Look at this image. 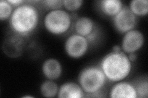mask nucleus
I'll use <instances>...</instances> for the list:
<instances>
[{
  "instance_id": "obj_1",
  "label": "nucleus",
  "mask_w": 148,
  "mask_h": 98,
  "mask_svg": "<svg viewBox=\"0 0 148 98\" xmlns=\"http://www.w3.org/2000/svg\"><path fill=\"white\" fill-rule=\"evenodd\" d=\"M39 22V12L32 4L24 3L16 7L9 18L13 32L20 36H26L33 32Z\"/></svg>"
},
{
  "instance_id": "obj_2",
  "label": "nucleus",
  "mask_w": 148,
  "mask_h": 98,
  "mask_svg": "<svg viewBox=\"0 0 148 98\" xmlns=\"http://www.w3.org/2000/svg\"><path fill=\"white\" fill-rule=\"evenodd\" d=\"M100 68L109 80L118 82L127 78L132 71V62L123 51L112 52L102 59Z\"/></svg>"
},
{
  "instance_id": "obj_3",
  "label": "nucleus",
  "mask_w": 148,
  "mask_h": 98,
  "mask_svg": "<svg viewBox=\"0 0 148 98\" xmlns=\"http://www.w3.org/2000/svg\"><path fill=\"white\" fill-rule=\"evenodd\" d=\"M107 78L101 68L95 66L84 68L78 76V83L83 91L91 95L99 94Z\"/></svg>"
},
{
  "instance_id": "obj_4",
  "label": "nucleus",
  "mask_w": 148,
  "mask_h": 98,
  "mask_svg": "<svg viewBox=\"0 0 148 98\" xmlns=\"http://www.w3.org/2000/svg\"><path fill=\"white\" fill-rule=\"evenodd\" d=\"M72 18L69 14L62 9L51 10L46 14L44 18L45 28L54 35H62L71 28Z\"/></svg>"
},
{
  "instance_id": "obj_5",
  "label": "nucleus",
  "mask_w": 148,
  "mask_h": 98,
  "mask_svg": "<svg viewBox=\"0 0 148 98\" xmlns=\"http://www.w3.org/2000/svg\"><path fill=\"white\" fill-rule=\"evenodd\" d=\"M89 43L86 38L77 33L69 36L65 42L64 49L71 58L77 59L84 56L88 50Z\"/></svg>"
},
{
  "instance_id": "obj_6",
  "label": "nucleus",
  "mask_w": 148,
  "mask_h": 98,
  "mask_svg": "<svg viewBox=\"0 0 148 98\" xmlns=\"http://www.w3.org/2000/svg\"><path fill=\"white\" fill-rule=\"evenodd\" d=\"M115 30L120 33L134 30L137 23L136 16L127 7H123L113 18Z\"/></svg>"
},
{
  "instance_id": "obj_7",
  "label": "nucleus",
  "mask_w": 148,
  "mask_h": 98,
  "mask_svg": "<svg viewBox=\"0 0 148 98\" xmlns=\"http://www.w3.org/2000/svg\"><path fill=\"white\" fill-rule=\"evenodd\" d=\"M144 43L145 37L142 32L132 30L125 33L122 41L121 49L125 53H133L141 49Z\"/></svg>"
},
{
  "instance_id": "obj_8",
  "label": "nucleus",
  "mask_w": 148,
  "mask_h": 98,
  "mask_svg": "<svg viewBox=\"0 0 148 98\" xmlns=\"http://www.w3.org/2000/svg\"><path fill=\"white\" fill-rule=\"evenodd\" d=\"M76 33L86 38L88 41L96 39L97 33L95 24L91 18L88 17H81L77 18L74 25Z\"/></svg>"
},
{
  "instance_id": "obj_9",
  "label": "nucleus",
  "mask_w": 148,
  "mask_h": 98,
  "mask_svg": "<svg viewBox=\"0 0 148 98\" xmlns=\"http://www.w3.org/2000/svg\"><path fill=\"white\" fill-rule=\"evenodd\" d=\"M112 98H136L135 85L130 82L120 81L112 87L110 96Z\"/></svg>"
},
{
  "instance_id": "obj_10",
  "label": "nucleus",
  "mask_w": 148,
  "mask_h": 98,
  "mask_svg": "<svg viewBox=\"0 0 148 98\" xmlns=\"http://www.w3.org/2000/svg\"><path fill=\"white\" fill-rule=\"evenodd\" d=\"M42 72L48 80H56L61 76L62 73V65L55 58L46 59L42 64Z\"/></svg>"
},
{
  "instance_id": "obj_11",
  "label": "nucleus",
  "mask_w": 148,
  "mask_h": 98,
  "mask_svg": "<svg viewBox=\"0 0 148 98\" xmlns=\"http://www.w3.org/2000/svg\"><path fill=\"white\" fill-rule=\"evenodd\" d=\"M22 36L16 34L11 36L4 41L3 50L9 57L16 58L20 56L23 50V41Z\"/></svg>"
},
{
  "instance_id": "obj_12",
  "label": "nucleus",
  "mask_w": 148,
  "mask_h": 98,
  "mask_svg": "<svg viewBox=\"0 0 148 98\" xmlns=\"http://www.w3.org/2000/svg\"><path fill=\"white\" fill-rule=\"evenodd\" d=\"M58 97L59 98H82L84 97V91L79 84L68 82L60 87Z\"/></svg>"
},
{
  "instance_id": "obj_13",
  "label": "nucleus",
  "mask_w": 148,
  "mask_h": 98,
  "mask_svg": "<svg viewBox=\"0 0 148 98\" xmlns=\"http://www.w3.org/2000/svg\"><path fill=\"white\" fill-rule=\"evenodd\" d=\"M99 7L104 15L114 17L123 7L120 0H102L99 3Z\"/></svg>"
},
{
  "instance_id": "obj_14",
  "label": "nucleus",
  "mask_w": 148,
  "mask_h": 98,
  "mask_svg": "<svg viewBox=\"0 0 148 98\" xmlns=\"http://www.w3.org/2000/svg\"><path fill=\"white\" fill-rule=\"evenodd\" d=\"M128 8L136 16H146L148 13V1L132 0L130 3Z\"/></svg>"
},
{
  "instance_id": "obj_15",
  "label": "nucleus",
  "mask_w": 148,
  "mask_h": 98,
  "mask_svg": "<svg viewBox=\"0 0 148 98\" xmlns=\"http://www.w3.org/2000/svg\"><path fill=\"white\" fill-rule=\"evenodd\" d=\"M59 88L54 80H48L43 82L40 86V93L45 97H54L58 95Z\"/></svg>"
},
{
  "instance_id": "obj_16",
  "label": "nucleus",
  "mask_w": 148,
  "mask_h": 98,
  "mask_svg": "<svg viewBox=\"0 0 148 98\" xmlns=\"http://www.w3.org/2000/svg\"><path fill=\"white\" fill-rule=\"evenodd\" d=\"M13 11V6L8 0H1L0 1V20L1 21L10 18Z\"/></svg>"
},
{
  "instance_id": "obj_17",
  "label": "nucleus",
  "mask_w": 148,
  "mask_h": 98,
  "mask_svg": "<svg viewBox=\"0 0 148 98\" xmlns=\"http://www.w3.org/2000/svg\"><path fill=\"white\" fill-rule=\"evenodd\" d=\"M137 93V96L140 98L147 97L148 96V82L147 79L141 80L138 81L135 85Z\"/></svg>"
},
{
  "instance_id": "obj_18",
  "label": "nucleus",
  "mask_w": 148,
  "mask_h": 98,
  "mask_svg": "<svg viewBox=\"0 0 148 98\" xmlns=\"http://www.w3.org/2000/svg\"><path fill=\"white\" fill-rule=\"evenodd\" d=\"M63 6L67 11L74 12L79 9L83 5L82 0H63Z\"/></svg>"
},
{
  "instance_id": "obj_19",
  "label": "nucleus",
  "mask_w": 148,
  "mask_h": 98,
  "mask_svg": "<svg viewBox=\"0 0 148 98\" xmlns=\"http://www.w3.org/2000/svg\"><path fill=\"white\" fill-rule=\"evenodd\" d=\"M43 3L46 7L51 9V11L59 9L63 6L62 0H47L43 1Z\"/></svg>"
},
{
  "instance_id": "obj_20",
  "label": "nucleus",
  "mask_w": 148,
  "mask_h": 98,
  "mask_svg": "<svg viewBox=\"0 0 148 98\" xmlns=\"http://www.w3.org/2000/svg\"><path fill=\"white\" fill-rule=\"evenodd\" d=\"M8 1L9 3L12 4V6H16V7L25 3V1H23V0H8Z\"/></svg>"
},
{
  "instance_id": "obj_21",
  "label": "nucleus",
  "mask_w": 148,
  "mask_h": 98,
  "mask_svg": "<svg viewBox=\"0 0 148 98\" xmlns=\"http://www.w3.org/2000/svg\"><path fill=\"white\" fill-rule=\"evenodd\" d=\"M128 57L129 59L130 60V62H134V61H135V60L136 59L137 56H136V55L135 54V53H130V54H128Z\"/></svg>"
},
{
  "instance_id": "obj_22",
  "label": "nucleus",
  "mask_w": 148,
  "mask_h": 98,
  "mask_svg": "<svg viewBox=\"0 0 148 98\" xmlns=\"http://www.w3.org/2000/svg\"><path fill=\"white\" fill-rule=\"evenodd\" d=\"M121 47H120V46L116 45H114L112 48V52H120V51H121Z\"/></svg>"
},
{
  "instance_id": "obj_23",
  "label": "nucleus",
  "mask_w": 148,
  "mask_h": 98,
  "mask_svg": "<svg viewBox=\"0 0 148 98\" xmlns=\"http://www.w3.org/2000/svg\"><path fill=\"white\" fill-rule=\"evenodd\" d=\"M22 97H33L31 96H23Z\"/></svg>"
}]
</instances>
